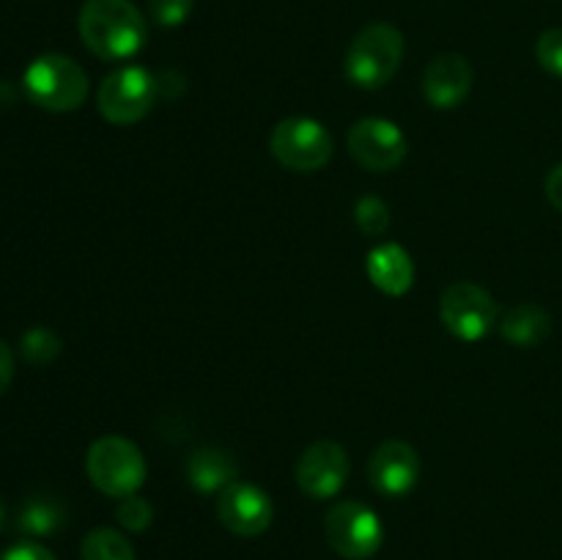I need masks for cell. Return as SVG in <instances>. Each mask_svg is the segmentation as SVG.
Instances as JSON below:
<instances>
[{"instance_id": "6da1fadb", "label": "cell", "mask_w": 562, "mask_h": 560, "mask_svg": "<svg viewBox=\"0 0 562 560\" xmlns=\"http://www.w3.org/2000/svg\"><path fill=\"white\" fill-rule=\"evenodd\" d=\"M148 25L132 0H86L80 9V38L97 58L126 60L146 44Z\"/></svg>"}, {"instance_id": "7a4b0ae2", "label": "cell", "mask_w": 562, "mask_h": 560, "mask_svg": "<svg viewBox=\"0 0 562 560\" xmlns=\"http://www.w3.org/2000/svg\"><path fill=\"white\" fill-rule=\"evenodd\" d=\"M404 33L390 22L366 25L346 49L344 71L362 91H379L387 86L404 60Z\"/></svg>"}, {"instance_id": "3957f363", "label": "cell", "mask_w": 562, "mask_h": 560, "mask_svg": "<svg viewBox=\"0 0 562 560\" xmlns=\"http://www.w3.org/2000/svg\"><path fill=\"white\" fill-rule=\"evenodd\" d=\"M86 472L93 486L108 497H130L146 483V456L132 439L108 434L88 448Z\"/></svg>"}, {"instance_id": "277c9868", "label": "cell", "mask_w": 562, "mask_h": 560, "mask_svg": "<svg viewBox=\"0 0 562 560\" xmlns=\"http://www.w3.org/2000/svg\"><path fill=\"white\" fill-rule=\"evenodd\" d=\"M25 93L33 104L53 113L77 110L88 97V75L75 58L60 53L38 55L25 69Z\"/></svg>"}, {"instance_id": "5b68a950", "label": "cell", "mask_w": 562, "mask_h": 560, "mask_svg": "<svg viewBox=\"0 0 562 560\" xmlns=\"http://www.w3.org/2000/svg\"><path fill=\"white\" fill-rule=\"evenodd\" d=\"M269 152L283 168L294 173H313L333 159V135L322 121L291 115L274 124Z\"/></svg>"}, {"instance_id": "8992f818", "label": "cell", "mask_w": 562, "mask_h": 560, "mask_svg": "<svg viewBox=\"0 0 562 560\" xmlns=\"http://www.w3.org/2000/svg\"><path fill=\"white\" fill-rule=\"evenodd\" d=\"M324 536L340 558L368 560L382 549L384 525L371 505L360 500H344L324 516Z\"/></svg>"}, {"instance_id": "52a82bcc", "label": "cell", "mask_w": 562, "mask_h": 560, "mask_svg": "<svg viewBox=\"0 0 562 560\" xmlns=\"http://www.w3.org/2000/svg\"><path fill=\"white\" fill-rule=\"evenodd\" d=\"M159 97L157 77L143 66H124L108 75L99 86L97 104L102 119L115 126H130L146 119Z\"/></svg>"}, {"instance_id": "ba28073f", "label": "cell", "mask_w": 562, "mask_h": 560, "mask_svg": "<svg viewBox=\"0 0 562 560\" xmlns=\"http://www.w3.org/2000/svg\"><path fill=\"white\" fill-rule=\"evenodd\" d=\"M439 316L450 335L467 340H481L499 324V307L483 285L459 280L448 285L439 300Z\"/></svg>"}, {"instance_id": "9c48e42d", "label": "cell", "mask_w": 562, "mask_h": 560, "mask_svg": "<svg viewBox=\"0 0 562 560\" xmlns=\"http://www.w3.org/2000/svg\"><path fill=\"white\" fill-rule=\"evenodd\" d=\"M346 143H349V154L355 157V163L371 173H390L404 163L406 152H409V141L401 126L395 121L379 119V115L357 121L346 135Z\"/></svg>"}, {"instance_id": "30bf717a", "label": "cell", "mask_w": 562, "mask_h": 560, "mask_svg": "<svg viewBox=\"0 0 562 560\" xmlns=\"http://www.w3.org/2000/svg\"><path fill=\"white\" fill-rule=\"evenodd\" d=\"M217 519L228 533L256 538L269 530L274 519L272 497L250 481H234L217 497Z\"/></svg>"}, {"instance_id": "8fae6325", "label": "cell", "mask_w": 562, "mask_h": 560, "mask_svg": "<svg viewBox=\"0 0 562 560\" xmlns=\"http://www.w3.org/2000/svg\"><path fill=\"white\" fill-rule=\"evenodd\" d=\"M349 478V453L340 443L318 439L302 450L296 461V486L313 500H329Z\"/></svg>"}, {"instance_id": "7c38bea8", "label": "cell", "mask_w": 562, "mask_h": 560, "mask_svg": "<svg viewBox=\"0 0 562 560\" xmlns=\"http://www.w3.org/2000/svg\"><path fill=\"white\" fill-rule=\"evenodd\" d=\"M417 478H420V459L404 439L382 443L368 461V481L384 497H404L417 486Z\"/></svg>"}, {"instance_id": "4fadbf2b", "label": "cell", "mask_w": 562, "mask_h": 560, "mask_svg": "<svg viewBox=\"0 0 562 560\" xmlns=\"http://www.w3.org/2000/svg\"><path fill=\"white\" fill-rule=\"evenodd\" d=\"M472 66L464 55L442 53L423 71V93L437 110H453L470 97Z\"/></svg>"}, {"instance_id": "5bb4252c", "label": "cell", "mask_w": 562, "mask_h": 560, "mask_svg": "<svg viewBox=\"0 0 562 560\" xmlns=\"http://www.w3.org/2000/svg\"><path fill=\"white\" fill-rule=\"evenodd\" d=\"M368 278L382 294L404 296L415 285V261L398 242H384L368 253Z\"/></svg>"}, {"instance_id": "9a60e30c", "label": "cell", "mask_w": 562, "mask_h": 560, "mask_svg": "<svg viewBox=\"0 0 562 560\" xmlns=\"http://www.w3.org/2000/svg\"><path fill=\"white\" fill-rule=\"evenodd\" d=\"M187 481L201 494L223 492L225 486L239 481V464L228 450L206 445V448L192 450L187 459Z\"/></svg>"}, {"instance_id": "2e32d148", "label": "cell", "mask_w": 562, "mask_h": 560, "mask_svg": "<svg viewBox=\"0 0 562 560\" xmlns=\"http://www.w3.org/2000/svg\"><path fill=\"white\" fill-rule=\"evenodd\" d=\"M499 333L508 344L521 346V349H532V346L543 344L552 333V316L547 307L536 305V302H519V305L508 307L499 318Z\"/></svg>"}, {"instance_id": "e0dca14e", "label": "cell", "mask_w": 562, "mask_h": 560, "mask_svg": "<svg viewBox=\"0 0 562 560\" xmlns=\"http://www.w3.org/2000/svg\"><path fill=\"white\" fill-rule=\"evenodd\" d=\"M66 525V505L49 494L27 497L16 514V527L27 536H53Z\"/></svg>"}, {"instance_id": "ac0fdd59", "label": "cell", "mask_w": 562, "mask_h": 560, "mask_svg": "<svg viewBox=\"0 0 562 560\" xmlns=\"http://www.w3.org/2000/svg\"><path fill=\"white\" fill-rule=\"evenodd\" d=\"M80 560H135L130 538L113 527H97L82 538Z\"/></svg>"}, {"instance_id": "d6986e66", "label": "cell", "mask_w": 562, "mask_h": 560, "mask_svg": "<svg viewBox=\"0 0 562 560\" xmlns=\"http://www.w3.org/2000/svg\"><path fill=\"white\" fill-rule=\"evenodd\" d=\"M60 346L64 344H60V338L53 329L33 327L22 335L20 351L27 362H33V366H47V362H53L55 357L60 355Z\"/></svg>"}, {"instance_id": "ffe728a7", "label": "cell", "mask_w": 562, "mask_h": 560, "mask_svg": "<svg viewBox=\"0 0 562 560\" xmlns=\"http://www.w3.org/2000/svg\"><path fill=\"white\" fill-rule=\"evenodd\" d=\"M355 220L362 234L382 236L390 228V209L382 198L362 195L355 206Z\"/></svg>"}, {"instance_id": "44dd1931", "label": "cell", "mask_w": 562, "mask_h": 560, "mask_svg": "<svg viewBox=\"0 0 562 560\" xmlns=\"http://www.w3.org/2000/svg\"><path fill=\"white\" fill-rule=\"evenodd\" d=\"M115 519L124 530L130 533H143L148 530V525L154 522V505L148 503L140 494H130V497L119 500V508H115Z\"/></svg>"}, {"instance_id": "7402d4cb", "label": "cell", "mask_w": 562, "mask_h": 560, "mask_svg": "<svg viewBox=\"0 0 562 560\" xmlns=\"http://www.w3.org/2000/svg\"><path fill=\"white\" fill-rule=\"evenodd\" d=\"M192 9H195V0H148V14L162 27L184 25Z\"/></svg>"}, {"instance_id": "603a6c76", "label": "cell", "mask_w": 562, "mask_h": 560, "mask_svg": "<svg viewBox=\"0 0 562 560\" xmlns=\"http://www.w3.org/2000/svg\"><path fill=\"white\" fill-rule=\"evenodd\" d=\"M536 58L549 75L562 80V27H549V31H543L541 36H538Z\"/></svg>"}, {"instance_id": "cb8c5ba5", "label": "cell", "mask_w": 562, "mask_h": 560, "mask_svg": "<svg viewBox=\"0 0 562 560\" xmlns=\"http://www.w3.org/2000/svg\"><path fill=\"white\" fill-rule=\"evenodd\" d=\"M0 560H58V558H55L47 547H42V544L22 541V544H14L11 549H5V552L0 555Z\"/></svg>"}, {"instance_id": "d4e9b609", "label": "cell", "mask_w": 562, "mask_h": 560, "mask_svg": "<svg viewBox=\"0 0 562 560\" xmlns=\"http://www.w3.org/2000/svg\"><path fill=\"white\" fill-rule=\"evenodd\" d=\"M11 379H14V355H11L9 344L0 338V395L9 390Z\"/></svg>"}, {"instance_id": "484cf974", "label": "cell", "mask_w": 562, "mask_h": 560, "mask_svg": "<svg viewBox=\"0 0 562 560\" xmlns=\"http://www.w3.org/2000/svg\"><path fill=\"white\" fill-rule=\"evenodd\" d=\"M547 198L558 212H562V163L554 165L547 176Z\"/></svg>"}, {"instance_id": "4316f807", "label": "cell", "mask_w": 562, "mask_h": 560, "mask_svg": "<svg viewBox=\"0 0 562 560\" xmlns=\"http://www.w3.org/2000/svg\"><path fill=\"white\" fill-rule=\"evenodd\" d=\"M3 525H5V505L3 500H0V530H3Z\"/></svg>"}]
</instances>
